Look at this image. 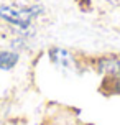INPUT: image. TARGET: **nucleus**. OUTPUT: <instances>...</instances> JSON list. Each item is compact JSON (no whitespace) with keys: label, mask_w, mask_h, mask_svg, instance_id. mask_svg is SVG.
Returning a JSON list of instances; mask_svg holds the SVG:
<instances>
[{"label":"nucleus","mask_w":120,"mask_h":125,"mask_svg":"<svg viewBox=\"0 0 120 125\" xmlns=\"http://www.w3.org/2000/svg\"><path fill=\"white\" fill-rule=\"evenodd\" d=\"M41 12L40 7H31V8H12V7H0V17L7 21H10L13 25L20 28H28L31 20Z\"/></svg>","instance_id":"obj_1"},{"label":"nucleus","mask_w":120,"mask_h":125,"mask_svg":"<svg viewBox=\"0 0 120 125\" xmlns=\"http://www.w3.org/2000/svg\"><path fill=\"white\" fill-rule=\"evenodd\" d=\"M18 61V54L17 53H0V69H12Z\"/></svg>","instance_id":"obj_2"}]
</instances>
